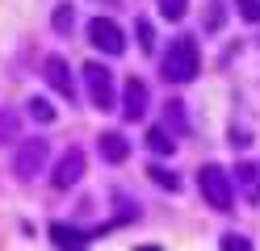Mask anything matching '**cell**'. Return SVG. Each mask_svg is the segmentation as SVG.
<instances>
[{"label":"cell","instance_id":"cell-1","mask_svg":"<svg viewBox=\"0 0 260 251\" xmlns=\"http://www.w3.org/2000/svg\"><path fill=\"white\" fill-rule=\"evenodd\" d=\"M202 71V50H198V38H189V33H181V38H172V46L159 55V76H164L168 84H193Z\"/></svg>","mask_w":260,"mask_h":251},{"label":"cell","instance_id":"cell-2","mask_svg":"<svg viewBox=\"0 0 260 251\" xmlns=\"http://www.w3.org/2000/svg\"><path fill=\"white\" fill-rule=\"evenodd\" d=\"M198 189H202V197H206L210 209H218V213L235 209V180H231V172H226V167L202 163V167H198Z\"/></svg>","mask_w":260,"mask_h":251},{"label":"cell","instance_id":"cell-3","mask_svg":"<svg viewBox=\"0 0 260 251\" xmlns=\"http://www.w3.org/2000/svg\"><path fill=\"white\" fill-rule=\"evenodd\" d=\"M46 155H51L46 138H21L17 151H13V176H17V180H34L46 167Z\"/></svg>","mask_w":260,"mask_h":251},{"label":"cell","instance_id":"cell-4","mask_svg":"<svg viewBox=\"0 0 260 251\" xmlns=\"http://www.w3.org/2000/svg\"><path fill=\"white\" fill-rule=\"evenodd\" d=\"M84 84H88V100L92 109H113L118 92H113V71L105 63H84Z\"/></svg>","mask_w":260,"mask_h":251},{"label":"cell","instance_id":"cell-5","mask_svg":"<svg viewBox=\"0 0 260 251\" xmlns=\"http://www.w3.org/2000/svg\"><path fill=\"white\" fill-rule=\"evenodd\" d=\"M88 42L101 50V55H122L126 50V33L118 29V21H109V17H92L88 21Z\"/></svg>","mask_w":260,"mask_h":251},{"label":"cell","instance_id":"cell-6","mask_svg":"<svg viewBox=\"0 0 260 251\" xmlns=\"http://www.w3.org/2000/svg\"><path fill=\"white\" fill-rule=\"evenodd\" d=\"M80 176H84V151H80V147H68V151L59 155V163H55L51 184H55V189H72V184H80Z\"/></svg>","mask_w":260,"mask_h":251},{"label":"cell","instance_id":"cell-7","mask_svg":"<svg viewBox=\"0 0 260 251\" xmlns=\"http://www.w3.org/2000/svg\"><path fill=\"white\" fill-rule=\"evenodd\" d=\"M42 80L51 84V88L59 92V96H76V80H72V67H68V59H59V55H46L42 59Z\"/></svg>","mask_w":260,"mask_h":251},{"label":"cell","instance_id":"cell-8","mask_svg":"<svg viewBox=\"0 0 260 251\" xmlns=\"http://www.w3.org/2000/svg\"><path fill=\"white\" fill-rule=\"evenodd\" d=\"M143 113H147V84H143L139 76H130L126 88H122V117L126 122H139Z\"/></svg>","mask_w":260,"mask_h":251},{"label":"cell","instance_id":"cell-9","mask_svg":"<svg viewBox=\"0 0 260 251\" xmlns=\"http://www.w3.org/2000/svg\"><path fill=\"white\" fill-rule=\"evenodd\" d=\"M96 147H101V159L105 163H126L130 159V138L118 130H105L101 138H96Z\"/></svg>","mask_w":260,"mask_h":251},{"label":"cell","instance_id":"cell-10","mask_svg":"<svg viewBox=\"0 0 260 251\" xmlns=\"http://www.w3.org/2000/svg\"><path fill=\"white\" fill-rule=\"evenodd\" d=\"M235 172H239V189H243V197H248V201H260V167H256V163H239Z\"/></svg>","mask_w":260,"mask_h":251},{"label":"cell","instance_id":"cell-11","mask_svg":"<svg viewBox=\"0 0 260 251\" xmlns=\"http://www.w3.org/2000/svg\"><path fill=\"white\" fill-rule=\"evenodd\" d=\"M51 25H55V33H72V25H76V5H72V0H59V5H55Z\"/></svg>","mask_w":260,"mask_h":251},{"label":"cell","instance_id":"cell-12","mask_svg":"<svg viewBox=\"0 0 260 251\" xmlns=\"http://www.w3.org/2000/svg\"><path fill=\"white\" fill-rule=\"evenodd\" d=\"M164 126H168L172 134H185V130H189V122H185V105H181V100H168V105H164Z\"/></svg>","mask_w":260,"mask_h":251},{"label":"cell","instance_id":"cell-13","mask_svg":"<svg viewBox=\"0 0 260 251\" xmlns=\"http://www.w3.org/2000/svg\"><path fill=\"white\" fill-rule=\"evenodd\" d=\"M147 147L155 151V155H172V151H176V138H168L164 126H155V130H147Z\"/></svg>","mask_w":260,"mask_h":251},{"label":"cell","instance_id":"cell-14","mask_svg":"<svg viewBox=\"0 0 260 251\" xmlns=\"http://www.w3.org/2000/svg\"><path fill=\"white\" fill-rule=\"evenodd\" d=\"M25 105H29V117H34L38 126H51V122H55V105H51V100H42V96H29Z\"/></svg>","mask_w":260,"mask_h":251},{"label":"cell","instance_id":"cell-15","mask_svg":"<svg viewBox=\"0 0 260 251\" xmlns=\"http://www.w3.org/2000/svg\"><path fill=\"white\" fill-rule=\"evenodd\" d=\"M218 251H256L248 234H239V230H226L222 239H218Z\"/></svg>","mask_w":260,"mask_h":251},{"label":"cell","instance_id":"cell-16","mask_svg":"<svg viewBox=\"0 0 260 251\" xmlns=\"http://www.w3.org/2000/svg\"><path fill=\"white\" fill-rule=\"evenodd\" d=\"M147 176L159 184V189H172V193L181 189V176H176V172H168V167H159V163H151V167H147Z\"/></svg>","mask_w":260,"mask_h":251},{"label":"cell","instance_id":"cell-17","mask_svg":"<svg viewBox=\"0 0 260 251\" xmlns=\"http://www.w3.org/2000/svg\"><path fill=\"white\" fill-rule=\"evenodd\" d=\"M17 130H21L17 113H13V109H0V142H13V138H17Z\"/></svg>","mask_w":260,"mask_h":251},{"label":"cell","instance_id":"cell-18","mask_svg":"<svg viewBox=\"0 0 260 251\" xmlns=\"http://www.w3.org/2000/svg\"><path fill=\"white\" fill-rule=\"evenodd\" d=\"M135 38H139V50H151L155 46V29H151L147 17H139V21H135Z\"/></svg>","mask_w":260,"mask_h":251},{"label":"cell","instance_id":"cell-19","mask_svg":"<svg viewBox=\"0 0 260 251\" xmlns=\"http://www.w3.org/2000/svg\"><path fill=\"white\" fill-rule=\"evenodd\" d=\"M155 5H159V13H164L168 21H181L189 13V0H155Z\"/></svg>","mask_w":260,"mask_h":251},{"label":"cell","instance_id":"cell-20","mask_svg":"<svg viewBox=\"0 0 260 251\" xmlns=\"http://www.w3.org/2000/svg\"><path fill=\"white\" fill-rule=\"evenodd\" d=\"M235 9L243 21H260V0H235Z\"/></svg>","mask_w":260,"mask_h":251},{"label":"cell","instance_id":"cell-21","mask_svg":"<svg viewBox=\"0 0 260 251\" xmlns=\"http://www.w3.org/2000/svg\"><path fill=\"white\" fill-rule=\"evenodd\" d=\"M222 25V9H210V17H206V29H218Z\"/></svg>","mask_w":260,"mask_h":251},{"label":"cell","instance_id":"cell-22","mask_svg":"<svg viewBox=\"0 0 260 251\" xmlns=\"http://www.w3.org/2000/svg\"><path fill=\"white\" fill-rule=\"evenodd\" d=\"M135 251H164V247H135Z\"/></svg>","mask_w":260,"mask_h":251},{"label":"cell","instance_id":"cell-23","mask_svg":"<svg viewBox=\"0 0 260 251\" xmlns=\"http://www.w3.org/2000/svg\"><path fill=\"white\" fill-rule=\"evenodd\" d=\"M105 5H109V9H113V5H118V0H105Z\"/></svg>","mask_w":260,"mask_h":251},{"label":"cell","instance_id":"cell-24","mask_svg":"<svg viewBox=\"0 0 260 251\" xmlns=\"http://www.w3.org/2000/svg\"><path fill=\"white\" fill-rule=\"evenodd\" d=\"M68 251H84V247H68Z\"/></svg>","mask_w":260,"mask_h":251}]
</instances>
